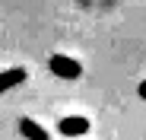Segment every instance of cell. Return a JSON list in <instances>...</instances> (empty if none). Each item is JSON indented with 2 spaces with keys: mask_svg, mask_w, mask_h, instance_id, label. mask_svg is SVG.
<instances>
[{
  "mask_svg": "<svg viewBox=\"0 0 146 140\" xmlns=\"http://www.w3.org/2000/svg\"><path fill=\"white\" fill-rule=\"evenodd\" d=\"M60 134L64 137H86L89 134V118H83V115H67V118H60Z\"/></svg>",
  "mask_w": 146,
  "mask_h": 140,
  "instance_id": "2",
  "label": "cell"
},
{
  "mask_svg": "<svg viewBox=\"0 0 146 140\" xmlns=\"http://www.w3.org/2000/svg\"><path fill=\"white\" fill-rule=\"evenodd\" d=\"M48 67H51V73L60 77V80H76V77L83 73V64L73 61V57H67V54H51Z\"/></svg>",
  "mask_w": 146,
  "mask_h": 140,
  "instance_id": "1",
  "label": "cell"
},
{
  "mask_svg": "<svg viewBox=\"0 0 146 140\" xmlns=\"http://www.w3.org/2000/svg\"><path fill=\"white\" fill-rule=\"evenodd\" d=\"M19 134L26 137V140H48V131H44L41 124H35L32 118H22V121H19Z\"/></svg>",
  "mask_w": 146,
  "mask_h": 140,
  "instance_id": "4",
  "label": "cell"
},
{
  "mask_svg": "<svg viewBox=\"0 0 146 140\" xmlns=\"http://www.w3.org/2000/svg\"><path fill=\"white\" fill-rule=\"evenodd\" d=\"M140 99H146V80L140 83Z\"/></svg>",
  "mask_w": 146,
  "mask_h": 140,
  "instance_id": "5",
  "label": "cell"
},
{
  "mask_svg": "<svg viewBox=\"0 0 146 140\" xmlns=\"http://www.w3.org/2000/svg\"><path fill=\"white\" fill-rule=\"evenodd\" d=\"M26 83V70L22 67H10V70H0V96L13 86H22Z\"/></svg>",
  "mask_w": 146,
  "mask_h": 140,
  "instance_id": "3",
  "label": "cell"
},
{
  "mask_svg": "<svg viewBox=\"0 0 146 140\" xmlns=\"http://www.w3.org/2000/svg\"><path fill=\"white\" fill-rule=\"evenodd\" d=\"M70 140H80V137H70Z\"/></svg>",
  "mask_w": 146,
  "mask_h": 140,
  "instance_id": "6",
  "label": "cell"
}]
</instances>
